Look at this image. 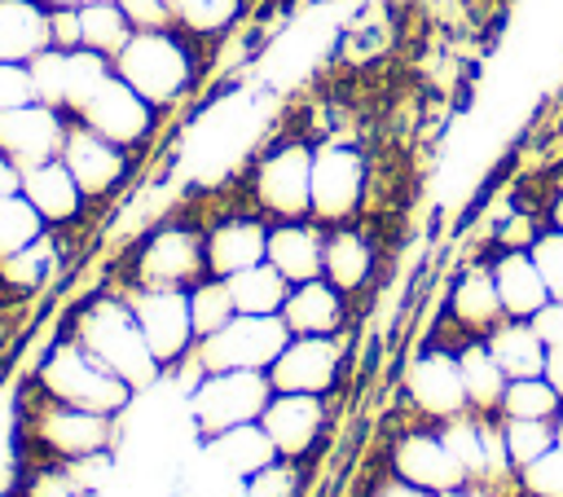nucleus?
Segmentation results:
<instances>
[{
  "label": "nucleus",
  "instance_id": "obj_1",
  "mask_svg": "<svg viewBox=\"0 0 563 497\" xmlns=\"http://www.w3.org/2000/svg\"><path fill=\"white\" fill-rule=\"evenodd\" d=\"M75 343L88 356H97L110 374H119L128 387H150L163 369L136 325L128 299H92L75 321Z\"/></svg>",
  "mask_w": 563,
  "mask_h": 497
},
{
  "label": "nucleus",
  "instance_id": "obj_2",
  "mask_svg": "<svg viewBox=\"0 0 563 497\" xmlns=\"http://www.w3.org/2000/svg\"><path fill=\"white\" fill-rule=\"evenodd\" d=\"M114 75L128 79L150 106H172L194 84V48L185 44V31L158 26V31H132V40L110 57Z\"/></svg>",
  "mask_w": 563,
  "mask_h": 497
},
{
  "label": "nucleus",
  "instance_id": "obj_3",
  "mask_svg": "<svg viewBox=\"0 0 563 497\" xmlns=\"http://www.w3.org/2000/svg\"><path fill=\"white\" fill-rule=\"evenodd\" d=\"M40 383L53 400L62 405H75V409H92V413H119L128 400H132V387L110 374L97 356H88L75 339L70 343H57L40 369Z\"/></svg>",
  "mask_w": 563,
  "mask_h": 497
},
{
  "label": "nucleus",
  "instance_id": "obj_4",
  "mask_svg": "<svg viewBox=\"0 0 563 497\" xmlns=\"http://www.w3.org/2000/svg\"><path fill=\"white\" fill-rule=\"evenodd\" d=\"M286 343H290V325L282 321V312H264V317L238 312L216 334L198 339V365L207 374H216V369H268Z\"/></svg>",
  "mask_w": 563,
  "mask_h": 497
},
{
  "label": "nucleus",
  "instance_id": "obj_5",
  "mask_svg": "<svg viewBox=\"0 0 563 497\" xmlns=\"http://www.w3.org/2000/svg\"><path fill=\"white\" fill-rule=\"evenodd\" d=\"M273 400L268 369H216L194 387V422L202 435H220L242 422H260Z\"/></svg>",
  "mask_w": 563,
  "mask_h": 497
},
{
  "label": "nucleus",
  "instance_id": "obj_6",
  "mask_svg": "<svg viewBox=\"0 0 563 497\" xmlns=\"http://www.w3.org/2000/svg\"><path fill=\"white\" fill-rule=\"evenodd\" d=\"M136 286H172L189 290L194 281L207 277V233L185 229V224H163L154 229L132 259Z\"/></svg>",
  "mask_w": 563,
  "mask_h": 497
},
{
  "label": "nucleus",
  "instance_id": "obj_7",
  "mask_svg": "<svg viewBox=\"0 0 563 497\" xmlns=\"http://www.w3.org/2000/svg\"><path fill=\"white\" fill-rule=\"evenodd\" d=\"M255 202L277 220L312 216V150L303 141H282L255 163Z\"/></svg>",
  "mask_w": 563,
  "mask_h": 497
},
{
  "label": "nucleus",
  "instance_id": "obj_8",
  "mask_svg": "<svg viewBox=\"0 0 563 497\" xmlns=\"http://www.w3.org/2000/svg\"><path fill=\"white\" fill-rule=\"evenodd\" d=\"M128 308L150 343V352L158 356V365H172L189 352L194 334V317H189V290H172V286H136L128 295Z\"/></svg>",
  "mask_w": 563,
  "mask_h": 497
},
{
  "label": "nucleus",
  "instance_id": "obj_9",
  "mask_svg": "<svg viewBox=\"0 0 563 497\" xmlns=\"http://www.w3.org/2000/svg\"><path fill=\"white\" fill-rule=\"evenodd\" d=\"M365 194V154L343 141L312 150V216L325 224L347 220Z\"/></svg>",
  "mask_w": 563,
  "mask_h": 497
},
{
  "label": "nucleus",
  "instance_id": "obj_10",
  "mask_svg": "<svg viewBox=\"0 0 563 497\" xmlns=\"http://www.w3.org/2000/svg\"><path fill=\"white\" fill-rule=\"evenodd\" d=\"M154 110L158 106H150L128 79H119V75H110L84 106H79V123H88L92 132H101L106 141H114V145H123V150H132V145H141L150 132H154Z\"/></svg>",
  "mask_w": 563,
  "mask_h": 497
},
{
  "label": "nucleus",
  "instance_id": "obj_11",
  "mask_svg": "<svg viewBox=\"0 0 563 497\" xmlns=\"http://www.w3.org/2000/svg\"><path fill=\"white\" fill-rule=\"evenodd\" d=\"M66 119L57 106H44V101H26V106H13V110H0V150L18 163V167H35V163H48L62 154V141H66Z\"/></svg>",
  "mask_w": 563,
  "mask_h": 497
},
{
  "label": "nucleus",
  "instance_id": "obj_12",
  "mask_svg": "<svg viewBox=\"0 0 563 497\" xmlns=\"http://www.w3.org/2000/svg\"><path fill=\"white\" fill-rule=\"evenodd\" d=\"M35 435H40V444L53 449L57 457H66V462H84V457H97V453L110 449L114 418H110V413H92V409H75V405L53 400L48 409H40V418H35Z\"/></svg>",
  "mask_w": 563,
  "mask_h": 497
},
{
  "label": "nucleus",
  "instance_id": "obj_13",
  "mask_svg": "<svg viewBox=\"0 0 563 497\" xmlns=\"http://www.w3.org/2000/svg\"><path fill=\"white\" fill-rule=\"evenodd\" d=\"M339 374V343L334 334H290L282 356L268 365L273 391H308L321 396Z\"/></svg>",
  "mask_w": 563,
  "mask_h": 497
},
{
  "label": "nucleus",
  "instance_id": "obj_14",
  "mask_svg": "<svg viewBox=\"0 0 563 497\" xmlns=\"http://www.w3.org/2000/svg\"><path fill=\"white\" fill-rule=\"evenodd\" d=\"M66 167H70V176L79 180V189H84V198H101V194H110L119 180H123V172H128V154H123V145H114V141H106L101 132H92L88 123H70L66 128V141H62V154H57Z\"/></svg>",
  "mask_w": 563,
  "mask_h": 497
},
{
  "label": "nucleus",
  "instance_id": "obj_15",
  "mask_svg": "<svg viewBox=\"0 0 563 497\" xmlns=\"http://www.w3.org/2000/svg\"><path fill=\"white\" fill-rule=\"evenodd\" d=\"M391 462H396V475L427 488V493H457L466 484V466L457 462V453L449 449L444 435H431V431H409L396 440L391 449Z\"/></svg>",
  "mask_w": 563,
  "mask_h": 497
},
{
  "label": "nucleus",
  "instance_id": "obj_16",
  "mask_svg": "<svg viewBox=\"0 0 563 497\" xmlns=\"http://www.w3.org/2000/svg\"><path fill=\"white\" fill-rule=\"evenodd\" d=\"M405 387H409V400L427 413V418H457L471 400H466V383H462V365L457 356L449 352H422L409 374H405Z\"/></svg>",
  "mask_w": 563,
  "mask_h": 497
},
{
  "label": "nucleus",
  "instance_id": "obj_17",
  "mask_svg": "<svg viewBox=\"0 0 563 497\" xmlns=\"http://www.w3.org/2000/svg\"><path fill=\"white\" fill-rule=\"evenodd\" d=\"M268 440L277 444V457H299L312 449V440L321 435V422H325V409L317 396L308 391H273V400L264 405L260 413Z\"/></svg>",
  "mask_w": 563,
  "mask_h": 497
},
{
  "label": "nucleus",
  "instance_id": "obj_18",
  "mask_svg": "<svg viewBox=\"0 0 563 497\" xmlns=\"http://www.w3.org/2000/svg\"><path fill=\"white\" fill-rule=\"evenodd\" d=\"M268 251V224L255 216H229L207 233V273L233 277L251 264H260Z\"/></svg>",
  "mask_w": 563,
  "mask_h": 497
},
{
  "label": "nucleus",
  "instance_id": "obj_19",
  "mask_svg": "<svg viewBox=\"0 0 563 497\" xmlns=\"http://www.w3.org/2000/svg\"><path fill=\"white\" fill-rule=\"evenodd\" d=\"M321 255H325V233L308 220H277L268 224V251L264 259L295 286L308 277H321Z\"/></svg>",
  "mask_w": 563,
  "mask_h": 497
},
{
  "label": "nucleus",
  "instance_id": "obj_20",
  "mask_svg": "<svg viewBox=\"0 0 563 497\" xmlns=\"http://www.w3.org/2000/svg\"><path fill=\"white\" fill-rule=\"evenodd\" d=\"M22 194H26L31 207L44 216V224H66V220H75L79 207H84V189H79V180L70 176V167H66L62 158L22 167Z\"/></svg>",
  "mask_w": 563,
  "mask_h": 497
},
{
  "label": "nucleus",
  "instance_id": "obj_21",
  "mask_svg": "<svg viewBox=\"0 0 563 497\" xmlns=\"http://www.w3.org/2000/svg\"><path fill=\"white\" fill-rule=\"evenodd\" d=\"M282 321L290 334H334L343 325V290L325 277L295 281L282 303Z\"/></svg>",
  "mask_w": 563,
  "mask_h": 497
},
{
  "label": "nucleus",
  "instance_id": "obj_22",
  "mask_svg": "<svg viewBox=\"0 0 563 497\" xmlns=\"http://www.w3.org/2000/svg\"><path fill=\"white\" fill-rule=\"evenodd\" d=\"M493 281H497L506 317H519V321H528L550 299V290H545V281H541V273H537V264L523 246H506L493 259Z\"/></svg>",
  "mask_w": 563,
  "mask_h": 497
},
{
  "label": "nucleus",
  "instance_id": "obj_23",
  "mask_svg": "<svg viewBox=\"0 0 563 497\" xmlns=\"http://www.w3.org/2000/svg\"><path fill=\"white\" fill-rule=\"evenodd\" d=\"M53 44L40 0H0V62H31Z\"/></svg>",
  "mask_w": 563,
  "mask_h": 497
},
{
  "label": "nucleus",
  "instance_id": "obj_24",
  "mask_svg": "<svg viewBox=\"0 0 563 497\" xmlns=\"http://www.w3.org/2000/svg\"><path fill=\"white\" fill-rule=\"evenodd\" d=\"M488 352H493V361L501 365L506 378H532V374H545V356H550V347L537 339L532 321H519V317L497 321V325L488 330Z\"/></svg>",
  "mask_w": 563,
  "mask_h": 497
},
{
  "label": "nucleus",
  "instance_id": "obj_25",
  "mask_svg": "<svg viewBox=\"0 0 563 497\" xmlns=\"http://www.w3.org/2000/svg\"><path fill=\"white\" fill-rule=\"evenodd\" d=\"M211 444V457L229 471V475H255V471H264L268 462H277V444L268 440V431H264V422H242V427H229V431H220V435H207Z\"/></svg>",
  "mask_w": 563,
  "mask_h": 497
},
{
  "label": "nucleus",
  "instance_id": "obj_26",
  "mask_svg": "<svg viewBox=\"0 0 563 497\" xmlns=\"http://www.w3.org/2000/svg\"><path fill=\"white\" fill-rule=\"evenodd\" d=\"M449 312L457 325L466 330H493L506 308H501V295H497V281H493V268H471L457 277L453 295H449Z\"/></svg>",
  "mask_w": 563,
  "mask_h": 497
},
{
  "label": "nucleus",
  "instance_id": "obj_27",
  "mask_svg": "<svg viewBox=\"0 0 563 497\" xmlns=\"http://www.w3.org/2000/svg\"><path fill=\"white\" fill-rule=\"evenodd\" d=\"M369 268H374V246H369L365 233H356V229L325 233V255H321V277L325 281H334L347 295V290L365 286Z\"/></svg>",
  "mask_w": 563,
  "mask_h": 497
},
{
  "label": "nucleus",
  "instance_id": "obj_28",
  "mask_svg": "<svg viewBox=\"0 0 563 497\" xmlns=\"http://www.w3.org/2000/svg\"><path fill=\"white\" fill-rule=\"evenodd\" d=\"M224 281H229V295H233L238 312H255V317L282 312V303L290 295V281L268 259H260V264H251V268H242V273H233Z\"/></svg>",
  "mask_w": 563,
  "mask_h": 497
},
{
  "label": "nucleus",
  "instance_id": "obj_29",
  "mask_svg": "<svg viewBox=\"0 0 563 497\" xmlns=\"http://www.w3.org/2000/svg\"><path fill=\"white\" fill-rule=\"evenodd\" d=\"M132 22L128 13L119 9V0H84L79 4V35H84V48H97L106 57H114L128 40H132Z\"/></svg>",
  "mask_w": 563,
  "mask_h": 497
},
{
  "label": "nucleus",
  "instance_id": "obj_30",
  "mask_svg": "<svg viewBox=\"0 0 563 497\" xmlns=\"http://www.w3.org/2000/svg\"><path fill=\"white\" fill-rule=\"evenodd\" d=\"M457 365H462V383H466V400L475 405V409H501V396H506V374H501V365L493 361V352H488V343H471V347H462V356H457Z\"/></svg>",
  "mask_w": 563,
  "mask_h": 497
},
{
  "label": "nucleus",
  "instance_id": "obj_31",
  "mask_svg": "<svg viewBox=\"0 0 563 497\" xmlns=\"http://www.w3.org/2000/svg\"><path fill=\"white\" fill-rule=\"evenodd\" d=\"M246 0H167L172 26L185 35H220L242 18Z\"/></svg>",
  "mask_w": 563,
  "mask_h": 497
},
{
  "label": "nucleus",
  "instance_id": "obj_32",
  "mask_svg": "<svg viewBox=\"0 0 563 497\" xmlns=\"http://www.w3.org/2000/svg\"><path fill=\"white\" fill-rule=\"evenodd\" d=\"M189 317H194V334L207 339L216 334L220 325H229L238 317V303L229 295V281L224 277H202L189 286Z\"/></svg>",
  "mask_w": 563,
  "mask_h": 497
},
{
  "label": "nucleus",
  "instance_id": "obj_33",
  "mask_svg": "<svg viewBox=\"0 0 563 497\" xmlns=\"http://www.w3.org/2000/svg\"><path fill=\"white\" fill-rule=\"evenodd\" d=\"M44 216L31 207V198L18 189V194H4L0 198V259L18 255L22 246H31L35 238H44Z\"/></svg>",
  "mask_w": 563,
  "mask_h": 497
},
{
  "label": "nucleus",
  "instance_id": "obj_34",
  "mask_svg": "<svg viewBox=\"0 0 563 497\" xmlns=\"http://www.w3.org/2000/svg\"><path fill=\"white\" fill-rule=\"evenodd\" d=\"M114 75V62L97 48H70L66 53V110L79 114V106Z\"/></svg>",
  "mask_w": 563,
  "mask_h": 497
},
{
  "label": "nucleus",
  "instance_id": "obj_35",
  "mask_svg": "<svg viewBox=\"0 0 563 497\" xmlns=\"http://www.w3.org/2000/svg\"><path fill=\"white\" fill-rule=\"evenodd\" d=\"M57 268V251H53V238H35L31 246H22L18 255L0 259V281L13 286V290H35L48 281V273Z\"/></svg>",
  "mask_w": 563,
  "mask_h": 497
},
{
  "label": "nucleus",
  "instance_id": "obj_36",
  "mask_svg": "<svg viewBox=\"0 0 563 497\" xmlns=\"http://www.w3.org/2000/svg\"><path fill=\"white\" fill-rule=\"evenodd\" d=\"M559 391L550 387L545 374H532V378H510L506 383V396H501V413L506 418H554L559 413Z\"/></svg>",
  "mask_w": 563,
  "mask_h": 497
},
{
  "label": "nucleus",
  "instance_id": "obj_37",
  "mask_svg": "<svg viewBox=\"0 0 563 497\" xmlns=\"http://www.w3.org/2000/svg\"><path fill=\"white\" fill-rule=\"evenodd\" d=\"M501 444H506V462L528 466V462H537L550 444H559V435H554L550 418H506Z\"/></svg>",
  "mask_w": 563,
  "mask_h": 497
},
{
  "label": "nucleus",
  "instance_id": "obj_38",
  "mask_svg": "<svg viewBox=\"0 0 563 497\" xmlns=\"http://www.w3.org/2000/svg\"><path fill=\"white\" fill-rule=\"evenodd\" d=\"M440 435L449 440V449L457 453V462L466 466V475H471V471L479 475V471L488 466V457H506V444H493V440H488L475 422H466L462 413H457V418H449Z\"/></svg>",
  "mask_w": 563,
  "mask_h": 497
},
{
  "label": "nucleus",
  "instance_id": "obj_39",
  "mask_svg": "<svg viewBox=\"0 0 563 497\" xmlns=\"http://www.w3.org/2000/svg\"><path fill=\"white\" fill-rule=\"evenodd\" d=\"M26 66H31L35 101L66 110V48H53V44H48V48H44V53H35Z\"/></svg>",
  "mask_w": 563,
  "mask_h": 497
},
{
  "label": "nucleus",
  "instance_id": "obj_40",
  "mask_svg": "<svg viewBox=\"0 0 563 497\" xmlns=\"http://www.w3.org/2000/svg\"><path fill=\"white\" fill-rule=\"evenodd\" d=\"M528 255H532V264H537V273H541V281H545L550 299H563V229H554V224L541 229V233L532 238Z\"/></svg>",
  "mask_w": 563,
  "mask_h": 497
},
{
  "label": "nucleus",
  "instance_id": "obj_41",
  "mask_svg": "<svg viewBox=\"0 0 563 497\" xmlns=\"http://www.w3.org/2000/svg\"><path fill=\"white\" fill-rule=\"evenodd\" d=\"M523 484L532 497H563V444H550L537 462H528Z\"/></svg>",
  "mask_w": 563,
  "mask_h": 497
},
{
  "label": "nucleus",
  "instance_id": "obj_42",
  "mask_svg": "<svg viewBox=\"0 0 563 497\" xmlns=\"http://www.w3.org/2000/svg\"><path fill=\"white\" fill-rule=\"evenodd\" d=\"M295 493H299V475H295V466H286V462H268V466L255 471L251 484H246V497H295Z\"/></svg>",
  "mask_w": 563,
  "mask_h": 497
},
{
  "label": "nucleus",
  "instance_id": "obj_43",
  "mask_svg": "<svg viewBox=\"0 0 563 497\" xmlns=\"http://www.w3.org/2000/svg\"><path fill=\"white\" fill-rule=\"evenodd\" d=\"M26 101H35L31 66H26V62H0V110L26 106Z\"/></svg>",
  "mask_w": 563,
  "mask_h": 497
},
{
  "label": "nucleus",
  "instance_id": "obj_44",
  "mask_svg": "<svg viewBox=\"0 0 563 497\" xmlns=\"http://www.w3.org/2000/svg\"><path fill=\"white\" fill-rule=\"evenodd\" d=\"M528 321H532L537 339H541L550 352H559V347H563V299H545Z\"/></svg>",
  "mask_w": 563,
  "mask_h": 497
},
{
  "label": "nucleus",
  "instance_id": "obj_45",
  "mask_svg": "<svg viewBox=\"0 0 563 497\" xmlns=\"http://www.w3.org/2000/svg\"><path fill=\"white\" fill-rule=\"evenodd\" d=\"M119 9L128 13V22H132L136 31H158V26H172L167 0H119Z\"/></svg>",
  "mask_w": 563,
  "mask_h": 497
},
{
  "label": "nucleus",
  "instance_id": "obj_46",
  "mask_svg": "<svg viewBox=\"0 0 563 497\" xmlns=\"http://www.w3.org/2000/svg\"><path fill=\"white\" fill-rule=\"evenodd\" d=\"M48 31H53V48H84L79 35V9H48Z\"/></svg>",
  "mask_w": 563,
  "mask_h": 497
},
{
  "label": "nucleus",
  "instance_id": "obj_47",
  "mask_svg": "<svg viewBox=\"0 0 563 497\" xmlns=\"http://www.w3.org/2000/svg\"><path fill=\"white\" fill-rule=\"evenodd\" d=\"M374 497H435V493H427V488H418V484H409V479H387V484H378L374 488Z\"/></svg>",
  "mask_w": 563,
  "mask_h": 497
},
{
  "label": "nucleus",
  "instance_id": "obj_48",
  "mask_svg": "<svg viewBox=\"0 0 563 497\" xmlns=\"http://www.w3.org/2000/svg\"><path fill=\"white\" fill-rule=\"evenodd\" d=\"M18 189H22V167L0 150V198L4 194H18Z\"/></svg>",
  "mask_w": 563,
  "mask_h": 497
},
{
  "label": "nucleus",
  "instance_id": "obj_49",
  "mask_svg": "<svg viewBox=\"0 0 563 497\" xmlns=\"http://www.w3.org/2000/svg\"><path fill=\"white\" fill-rule=\"evenodd\" d=\"M545 378H550V387H554V391L563 396V347L545 356Z\"/></svg>",
  "mask_w": 563,
  "mask_h": 497
},
{
  "label": "nucleus",
  "instance_id": "obj_50",
  "mask_svg": "<svg viewBox=\"0 0 563 497\" xmlns=\"http://www.w3.org/2000/svg\"><path fill=\"white\" fill-rule=\"evenodd\" d=\"M550 220H554V229H563V194L550 202Z\"/></svg>",
  "mask_w": 563,
  "mask_h": 497
},
{
  "label": "nucleus",
  "instance_id": "obj_51",
  "mask_svg": "<svg viewBox=\"0 0 563 497\" xmlns=\"http://www.w3.org/2000/svg\"><path fill=\"white\" fill-rule=\"evenodd\" d=\"M40 4H44V9H79L84 0H40Z\"/></svg>",
  "mask_w": 563,
  "mask_h": 497
},
{
  "label": "nucleus",
  "instance_id": "obj_52",
  "mask_svg": "<svg viewBox=\"0 0 563 497\" xmlns=\"http://www.w3.org/2000/svg\"><path fill=\"white\" fill-rule=\"evenodd\" d=\"M554 435H559V444H563V409H559V422H554Z\"/></svg>",
  "mask_w": 563,
  "mask_h": 497
}]
</instances>
